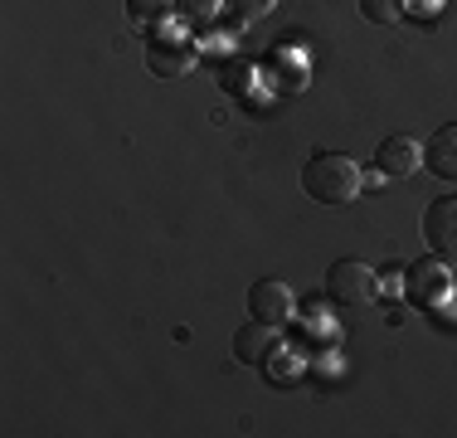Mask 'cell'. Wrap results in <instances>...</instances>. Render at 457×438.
Returning <instances> with one entry per match:
<instances>
[{
    "label": "cell",
    "instance_id": "6da1fadb",
    "mask_svg": "<svg viewBox=\"0 0 457 438\" xmlns=\"http://www.w3.org/2000/svg\"><path fill=\"white\" fill-rule=\"evenodd\" d=\"M302 190L317 205H351L361 195V166L341 151H317V156L302 166Z\"/></svg>",
    "mask_w": 457,
    "mask_h": 438
},
{
    "label": "cell",
    "instance_id": "7a4b0ae2",
    "mask_svg": "<svg viewBox=\"0 0 457 438\" xmlns=\"http://www.w3.org/2000/svg\"><path fill=\"white\" fill-rule=\"evenodd\" d=\"M326 298H331L336 307H370L379 298V278L375 268L361 258H341L331 263V273H326Z\"/></svg>",
    "mask_w": 457,
    "mask_h": 438
},
{
    "label": "cell",
    "instance_id": "3957f363",
    "mask_svg": "<svg viewBox=\"0 0 457 438\" xmlns=\"http://www.w3.org/2000/svg\"><path fill=\"white\" fill-rule=\"evenodd\" d=\"M146 69L156 73V79H185V73L195 69V44H190V35L161 29V35L146 44Z\"/></svg>",
    "mask_w": 457,
    "mask_h": 438
},
{
    "label": "cell",
    "instance_id": "277c9868",
    "mask_svg": "<svg viewBox=\"0 0 457 438\" xmlns=\"http://www.w3.org/2000/svg\"><path fill=\"white\" fill-rule=\"evenodd\" d=\"M423 234H428V244L438 254L457 258V195H443V200H433L423 210Z\"/></svg>",
    "mask_w": 457,
    "mask_h": 438
},
{
    "label": "cell",
    "instance_id": "5b68a950",
    "mask_svg": "<svg viewBox=\"0 0 457 438\" xmlns=\"http://www.w3.org/2000/svg\"><path fill=\"white\" fill-rule=\"evenodd\" d=\"M419 161H423V151L413 137H385L375 151V171L385 175V181H404V175L419 171Z\"/></svg>",
    "mask_w": 457,
    "mask_h": 438
},
{
    "label": "cell",
    "instance_id": "8992f818",
    "mask_svg": "<svg viewBox=\"0 0 457 438\" xmlns=\"http://www.w3.org/2000/svg\"><path fill=\"white\" fill-rule=\"evenodd\" d=\"M248 312H253L258 322L282 326L292 316V288H287V282H278V278L253 282V288H248Z\"/></svg>",
    "mask_w": 457,
    "mask_h": 438
},
{
    "label": "cell",
    "instance_id": "52a82bcc",
    "mask_svg": "<svg viewBox=\"0 0 457 438\" xmlns=\"http://www.w3.org/2000/svg\"><path fill=\"white\" fill-rule=\"evenodd\" d=\"M278 350V326L273 322H244L234 332V356L244 360V366H268V356Z\"/></svg>",
    "mask_w": 457,
    "mask_h": 438
},
{
    "label": "cell",
    "instance_id": "ba28073f",
    "mask_svg": "<svg viewBox=\"0 0 457 438\" xmlns=\"http://www.w3.org/2000/svg\"><path fill=\"white\" fill-rule=\"evenodd\" d=\"M423 166L438 175V181H453L457 185V122L438 127L428 141H423Z\"/></svg>",
    "mask_w": 457,
    "mask_h": 438
},
{
    "label": "cell",
    "instance_id": "9c48e42d",
    "mask_svg": "<svg viewBox=\"0 0 457 438\" xmlns=\"http://www.w3.org/2000/svg\"><path fill=\"white\" fill-rule=\"evenodd\" d=\"M404 288H409V298H413V302H443V298H448V288H453V278L443 273V263L419 258V263L409 268Z\"/></svg>",
    "mask_w": 457,
    "mask_h": 438
},
{
    "label": "cell",
    "instance_id": "30bf717a",
    "mask_svg": "<svg viewBox=\"0 0 457 438\" xmlns=\"http://www.w3.org/2000/svg\"><path fill=\"white\" fill-rule=\"evenodd\" d=\"M170 15H176V0H127V20H132L137 29L166 25Z\"/></svg>",
    "mask_w": 457,
    "mask_h": 438
},
{
    "label": "cell",
    "instance_id": "8fae6325",
    "mask_svg": "<svg viewBox=\"0 0 457 438\" xmlns=\"http://www.w3.org/2000/svg\"><path fill=\"white\" fill-rule=\"evenodd\" d=\"M361 15L370 25H395L409 15V0H361Z\"/></svg>",
    "mask_w": 457,
    "mask_h": 438
},
{
    "label": "cell",
    "instance_id": "7c38bea8",
    "mask_svg": "<svg viewBox=\"0 0 457 438\" xmlns=\"http://www.w3.org/2000/svg\"><path fill=\"white\" fill-rule=\"evenodd\" d=\"M224 0H176V15L185 20V25H210L214 15H220Z\"/></svg>",
    "mask_w": 457,
    "mask_h": 438
},
{
    "label": "cell",
    "instance_id": "4fadbf2b",
    "mask_svg": "<svg viewBox=\"0 0 457 438\" xmlns=\"http://www.w3.org/2000/svg\"><path fill=\"white\" fill-rule=\"evenodd\" d=\"M228 5H234L238 20H263V15L278 10V0H228Z\"/></svg>",
    "mask_w": 457,
    "mask_h": 438
},
{
    "label": "cell",
    "instance_id": "5bb4252c",
    "mask_svg": "<svg viewBox=\"0 0 457 438\" xmlns=\"http://www.w3.org/2000/svg\"><path fill=\"white\" fill-rule=\"evenodd\" d=\"M268 370H273V380H292V375H297V360H287V356H278V350H273V356H268Z\"/></svg>",
    "mask_w": 457,
    "mask_h": 438
}]
</instances>
